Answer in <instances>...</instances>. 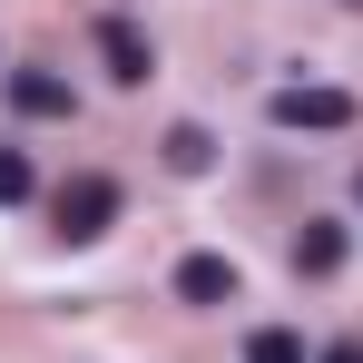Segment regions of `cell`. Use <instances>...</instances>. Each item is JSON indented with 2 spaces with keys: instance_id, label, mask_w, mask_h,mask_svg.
Listing matches in <instances>:
<instances>
[{
  "instance_id": "obj_10",
  "label": "cell",
  "mask_w": 363,
  "mask_h": 363,
  "mask_svg": "<svg viewBox=\"0 0 363 363\" xmlns=\"http://www.w3.org/2000/svg\"><path fill=\"white\" fill-rule=\"evenodd\" d=\"M324 363H363V334H344V344H324Z\"/></svg>"
},
{
  "instance_id": "obj_5",
  "label": "cell",
  "mask_w": 363,
  "mask_h": 363,
  "mask_svg": "<svg viewBox=\"0 0 363 363\" xmlns=\"http://www.w3.org/2000/svg\"><path fill=\"white\" fill-rule=\"evenodd\" d=\"M10 108H20V118H69L79 99H69L60 69H10Z\"/></svg>"
},
{
  "instance_id": "obj_7",
  "label": "cell",
  "mask_w": 363,
  "mask_h": 363,
  "mask_svg": "<svg viewBox=\"0 0 363 363\" xmlns=\"http://www.w3.org/2000/svg\"><path fill=\"white\" fill-rule=\"evenodd\" d=\"M167 167H177V177H206V167H216V138H206L196 118H177L167 128Z\"/></svg>"
},
{
  "instance_id": "obj_4",
  "label": "cell",
  "mask_w": 363,
  "mask_h": 363,
  "mask_svg": "<svg viewBox=\"0 0 363 363\" xmlns=\"http://www.w3.org/2000/svg\"><path fill=\"white\" fill-rule=\"evenodd\" d=\"M177 304H236V255H177Z\"/></svg>"
},
{
  "instance_id": "obj_6",
  "label": "cell",
  "mask_w": 363,
  "mask_h": 363,
  "mask_svg": "<svg viewBox=\"0 0 363 363\" xmlns=\"http://www.w3.org/2000/svg\"><path fill=\"white\" fill-rule=\"evenodd\" d=\"M344 255H354V236H344L334 216H314V226L295 236V275H344Z\"/></svg>"
},
{
  "instance_id": "obj_11",
  "label": "cell",
  "mask_w": 363,
  "mask_h": 363,
  "mask_svg": "<svg viewBox=\"0 0 363 363\" xmlns=\"http://www.w3.org/2000/svg\"><path fill=\"white\" fill-rule=\"evenodd\" d=\"M354 206H363V167H354Z\"/></svg>"
},
{
  "instance_id": "obj_8",
  "label": "cell",
  "mask_w": 363,
  "mask_h": 363,
  "mask_svg": "<svg viewBox=\"0 0 363 363\" xmlns=\"http://www.w3.org/2000/svg\"><path fill=\"white\" fill-rule=\"evenodd\" d=\"M30 196H40V167L20 147H0V206H30Z\"/></svg>"
},
{
  "instance_id": "obj_1",
  "label": "cell",
  "mask_w": 363,
  "mask_h": 363,
  "mask_svg": "<svg viewBox=\"0 0 363 363\" xmlns=\"http://www.w3.org/2000/svg\"><path fill=\"white\" fill-rule=\"evenodd\" d=\"M50 216H60V236H69V245L108 236V226H118V177H99V167H79V177H60V196H50Z\"/></svg>"
},
{
  "instance_id": "obj_3",
  "label": "cell",
  "mask_w": 363,
  "mask_h": 363,
  "mask_svg": "<svg viewBox=\"0 0 363 363\" xmlns=\"http://www.w3.org/2000/svg\"><path fill=\"white\" fill-rule=\"evenodd\" d=\"M99 60H108V79H128V89H138V79L157 69V40H147L128 10H108V20H99Z\"/></svg>"
},
{
  "instance_id": "obj_2",
  "label": "cell",
  "mask_w": 363,
  "mask_h": 363,
  "mask_svg": "<svg viewBox=\"0 0 363 363\" xmlns=\"http://www.w3.org/2000/svg\"><path fill=\"white\" fill-rule=\"evenodd\" d=\"M265 118L275 128H304V138H334V128H354V89H275V99H265Z\"/></svg>"
},
{
  "instance_id": "obj_9",
  "label": "cell",
  "mask_w": 363,
  "mask_h": 363,
  "mask_svg": "<svg viewBox=\"0 0 363 363\" xmlns=\"http://www.w3.org/2000/svg\"><path fill=\"white\" fill-rule=\"evenodd\" d=\"M245 363H304V334L265 324V334H245Z\"/></svg>"
}]
</instances>
